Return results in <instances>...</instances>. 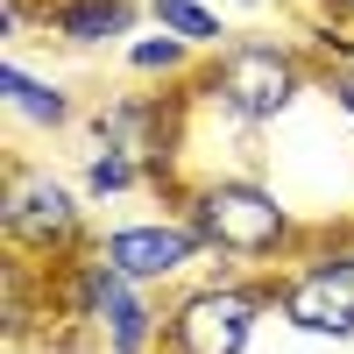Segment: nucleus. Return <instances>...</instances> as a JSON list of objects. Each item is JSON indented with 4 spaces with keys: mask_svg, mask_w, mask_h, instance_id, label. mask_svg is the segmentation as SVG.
<instances>
[{
    "mask_svg": "<svg viewBox=\"0 0 354 354\" xmlns=\"http://www.w3.org/2000/svg\"><path fill=\"white\" fill-rule=\"evenodd\" d=\"M64 312L78 319V326H100L106 354H156V340H163V312L149 305V283L121 277L100 248H85L71 262Z\"/></svg>",
    "mask_w": 354,
    "mask_h": 354,
    "instance_id": "7ed1b4c3",
    "label": "nucleus"
},
{
    "mask_svg": "<svg viewBox=\"0 0 354 354\" xmlns=\"http://www.w3.org/2000/svg\"><path fill=\"white\" fill-rule=\"evenodd\" d=\"M192 57H198V43H185V36H170V28H163V36H135V43H128V71H142V78H156V71L177 78Z\"/></svg>",
    "mask_w": 354,
    "mask_h": 354,
    "instance_id": "ddd939ff",
    "label": "nucleus"
},
{
    "mask_svg": "<svg viewBox=\"0 0 354 354\" xmlns=\"http://www.w3.org/2000/svg\"><path fill=\"white\" fill-rule=\"evenodd\" d=\"M326 8H333V15H354V0H326Z\"/></svg>",
    "mask_w": 354,
    "mask_h": 354,
    "instance_id": "2eb2a0df",
    "label": "nucleus"
},
{
    "mask_svg": "<svg viewBox=\"0 0 354 354\" xmlns=\"http://www.w3.org/2000/svg\"><path fill=\"white\" fill-rule=\"evenodd\" d=\"M135 21H142L135 0H43V28H57V36L78 43V50L121 43V36H135Z\"/></svg>",
    "mask_w": 354,
    "mask_h": 354,
    "instance_id": "1a4fd4ad",
    "label": "nucleus"
},
{
    "mask_svg": "<svg viewBox=\"0 0 354 354\" xmlns=\"http://www.w3.org/2000/svg\"><path fill=\"white\" fill-rule=\"evenodd\" d=\"M319 85H326V100L354 121V64H333V71H319Z\"/></svg>",
    "mask_w": 354,
    "mask_h": 354,
    "instance_id": "4468645a",
    "label": "nucleus"
},
{
    "mask_svg": "<svg viewBox=\"0 0 354 354\" xmlns=\"http://www.w3.org/2000/svg\"><path fill=\"white\" fill-rule=\"evenodd\" d=\"M93 248L135 283H163V277H177V270H192V262L213 255L192 220H128V227H106Z\"/></svg>",
    "mask_w": 354,
    "mask_h": 354,
    "instance_id": "423d86ee",
    "label": "nucleus"
},
{
    "mask_svg": "<svg viewBox=\"0 0 354 354\" xmlns=\"http://www.w3.org/2000/svg\"><path fill=\"white\" fill-rule=\"evenodd\" d=\"M0 227H8V241L21 255H85V192H71L64 177L50 170H15L8 177V198H0Z\"/></svg>",
    "mask_w": 354,
    "mask_h": 354,
    "instance_id": "39448f33",
    "label": "nucleus"
},
{
    "mask_svg": "<svg viewBox=\"0 0 354 354\" xmlns=\"http://www.w3.org/2000/svg\"><path fill=\"white\" fill-rule=\"evenodd\" d=\"M277 305V283H241V277H213L192 283L185 298L163 312V354H248L255 319Z\"/></svg>",
    "mask_w": 354,
    "mask_h": 354,
    "instance_id": "20e7f679",
    "label": "nucleus"
},
{
    "mask_svg": "<svg viewBox=\"0 0 354 354\" xmlns=\"http://www.w3.org/2000/svg\"><path fill=\"white\" fill-rule=\"evenodd\" d=\"M149 21L170 28V36H185V43H198V50L234 43V28H227L213 8H205V0H149Z\"/></svg>",
    "mask_w": 354,
    "mask_h": 354,
    "instance_id": "9b49d317",
    "label": "nucleus"
},
{
    "mask_svg": "<svg viewBox=\"0 0 354 354\" xmlns=\"http://www.w3.org/2000/svg\"><path fill=\"white\" fill-rule=\"evenodd\" d=\"M185 220L205 234L213 255H234V262H270V255H290L305 241L298 220L277 205V192H262L255 177H205V185H192Z\"/></svg>",
    "mask_w": 354,
    "mask_h": 354,
    "instance_id": "f03ea898",
    "label": "nucleus"
},
{
    "mask_svg": "<svg viewBox=\"0 0 354 354\" xmlns=\"http://www.w3.org/2000/svg\"><path fill=\"white\" fill-rule=\"evenodd\" d=\"M319 71L305 64L290 43H270V36H234L213 50V64H205L198 93L213 100L220 113H234L241 128H270L283 121L290 106H298V93L312 85Z\"/></svg>",
    "mask_w": 354,
    "mask_h": 354,
    "instance_id": "f257e3e1",
    "label": "nucleus"
},
{
    "mask_svg": "<svg viewBox=\"0 0 354 354\" xmlns=\"http://www.w3.org/2000/svg\"><path fill=\"white\" fill-rule=\"evenodd\" d=\"M93 135L100 149H128L142 170H149V185H163L170 177V106L163 100H106L93 113Z\"/></svg>",
    "mask_w": 354,
    "mask_h": 354,
    "instance_id": "6e6552de",
    "label": "nucleus"
},
{
    "mask_svg": "<svg viewBox=\"0 0 354 354\" xmlns=\"http://www.w3.org/2000/svg\"><path fill=\"white\" fill-rule=\"evenodd\" d=\"M277 319L305 340H354V270H340V262H298L277 283Z\"/></svg>",
    "mask_w": 354,
    "mask_h": 354,
    "instance_id": "0eeeda50",
    "label": "nucleus"
},
{
    "mask_svg": "<svg viewBox=\"0 0 354 354\" xmlns=\"http://www.w3.org/2000/svg\"><path fill=\"white\" fill-rule=\"evenodd\" d=\"M135 185H149V170L128 149H93V163H85V198H121Z\"/></svg>",
    "mask_w": 354,
    "mask_h": 354,
    "instance_id": "f8f14e48",
    "label": "nucleus"
},
{
    "mask_svg": "<svg viewBox=\"0 0 354 354\" xmlns=\"http://www.w3.org/2000/svg\"><path fill=\"white\" fill-rule=\"evenodd\" d=\"M305 8H312V0H305Z\"/></svg>",
    "mask_w": 354,
    "mask_h": 354,
    "instance_id": "dca6fc26",
    "label": "nucleus"
},
{
    "mask_svg": "<svg viewBox=\"0 0 354 354\" xmlns=\"http://www.w3.org/2000/svg\"><path fill=\"white\" fill-rule=\"evenodd\" d=\"M0 93H8V106L21 113V121H36V128H71V100H64V85H57V78H36V71H21V64H0Z\"/></svg>",
    "mask_w": 354,
    "mask_h": 354,
    "instance_id": "9d476101",
    "label": "nucleus"
}]
</instances>
